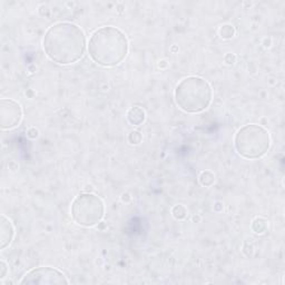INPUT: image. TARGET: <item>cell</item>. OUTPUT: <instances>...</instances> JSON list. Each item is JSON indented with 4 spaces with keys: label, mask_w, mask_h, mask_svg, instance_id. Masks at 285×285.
I'll list each match as a JSON object with an SVG mask.
<instances>
[{
    "label": "cell",
    "mask_w": 285,
    "mask_h": 285,
    "mask_svg": "<svg viewBox=\"0 0 285 285\" xmlns=\"http://www.w3.org/2000/svg\"><path fill=\"white\" fill-rule=\"evenodd\" d=\"M43 47L47 57L53 63L70 65L84 55L86 36L75 23L58 22L46 32Z\"/></svg>",
    "instance_id": "obj_1"
},
{
    "label": "cell",
    "mask_w": 285,
    "mask_h": 285,
    "mask_svg": "<svg viewBox=\"0 0 285 285\" xmlns=\"http://www.w3.org/2000/svg\"><path fill=\"white\" fill-rule=\"evenodd\" d=\"M88 53L99 66L115 67L125 61L128 53L126 35L116 27L99 28L89 38Z\"/></svg>",
    "instance_id": "obj_2"
},
{
    "label": "cell",
    "mask_w": 285,
    "mask_h": 285,
    "mask_svg": "<svg viewBox=\"0 0 285 285\" xmlns=\"http://www.w3.org/2000/svg\"><path fill=\"white\" fill-rule=\"evenodd\" d=\"M174 97L182 110L196 114L204 111L211 105L213 92L209 81L197 76H189L178 82Z\"/></svg>",
    "instance_id": "obj_3"
},
{
    "label": "cell",
    "mask_w": 285,
    "mask_h": 285,
    "mask_svg": "<svg viewBox=\"0 0 285 285\" xmlns=\"http://www.w3.org/2000/svg\"><path fill=\"white\" fill-rule=\"evenodd\" d=\"M271 137L267 130L256 124L241 127L234 137V147L239 155L246 159H258L269 152Z\"/></svg>",
    "instance_id": "obj_4"
},
{
    "label": "cell",
    "mask_w": 285,
    "mask_h": 285,
    "mask_svg": "<svg viewBox=\"0 0 285 285\" xmlns=\"http://www.w3.org/2000/svg\"><path fill=\"white\" fill-rule=\"evenodd\" d=\"M104 214L105 205L103 200L92 193L78 195L71 204V217L80 226H95L102 221Z\"/></svg>",
    "instance_id": "obj_5"
},
{
    "label": "cell",
    "mask_w": 285,
    "mask_h": 285,
    "mask_svg": "<svg viewBox=\"0 0 285 285\" xmlns=\"http://www.w3.org/2000/svg\"><path fill=\"white\" fill-rule=\"evenodd\" d=\"M20 284H41V285H63L68 284L67 277L63 272L50 266H41L33 269L22 276Z\"/></svg>",
    "instance_id": "obj_6"
},
{
    "label": "cell",
    "mask_w": 285,
    "mask_h": 285,
    "mask_svg": "<svg viewBox=\"0 0 285 285\" xmlns=\"http://www.w3.org/2000/svg\"><path fill=\"white\" fill-rule=\"evenodd\" d=\"M0 118H2V128L4 130L17 127L22 120L20 104L13 99L3 98L0 102Z\"/></svg>",
    "instance_id": "obj_7"
},
{
    "label": "cell",
    "mask_w": 285,
    "mask_h": 285,
    "mask_svg": "<svg viewBox=\"0 0 285 285\" xmlns=\"http://www.w3.org/2000/svg\"><path fill=\"white\" fill-rule=\"evenodd\" d=\"M15 236V230L13 223L10 219L2 215V222H0V248L5 249L11 244Z\"/></svg>",
    "instance_id": "obj_8"
},
{
    "label": "cell",
    "mask_w": 285,
    "mask_h": 285,
    "mask_svg": "<svg viewBox=\"0 0 285 285\" xmlns=\"http://www.w3.org/2000/svg\"><path fill=\"white\" fill-rule=\"evenodd\" d=\"M145 111L140 107H132L127 112V120L128 122L134 125V126H138V125L142 124L145 122Z\"/></svg>",
    "instance_id": "obj_9"
},
{
    "label": "cell",
    "mask_w": 285,
    "mask_h": 285,
    "mask_svg": "<svg viewBox=\"0 0 285 285\" xmlns=\"http://www.w3.org/2000/svg\"><path fill=\"white\" fill-rule=\"evenodd\" d=\"M267 227H269V224H267V221L264 218H255L252 223V230L256 234L265 233Z\"/></svg>",
    "instance_id": "obj_10"
},
{
    "label": "cell",
    "mask_w": 285,
    "mask_h": 285,
    "mask_svg": "<svg viewBox=\"0 0 285 285\" xmlns=\"http://www.w3.org/2000/svg\"><path fill=\"white\" fill-rule=\"evenodd\" d=\"M215 181V175H214L211 170H205L200 175V183L203 186H212Z\"/></svg>",
    "instance_id": "obj_11"
},
{
    "label": "cell",
    "mask_w": 285,
    "mask_h": 285,
    "mask_svg": "<svg viewBox=\"0 0 285 285\" xmlns=\"http://www.w3.org/2000/svg\"><path fill=\"white\" fill-rule=\"evenodd\" d=\"M172 213H173V216L176 219H183L187 215V210L183 205H176L173 207Z\"/></svg>",
    "instance_id": "obj_12"
},
{
    "label": "cell",
    "mask_w": 285,
    "mask_h": 285,
    "mask_svg": "<svg viewBox=\"0 0 285 285\" xmlns=\"http://www.w3.org/2000/svg\"><path fill=\"white\" fill-rule=\"evenodd\" d=\"M219 34H221L222 36V38H225V39H229V38H232L234 36L235 34V29L233 26H231V25H224L222 28H221V31H219Z\"/></svg>",
    "instance_id": "obj_13"
},
{
    "label": "cell",
    "mask_w": 285,
    "mask_h": 285,
    "mask_svg": "<svg viewBox=\"0 0 285 285\" xmlns=\"http://www.w3.org/2000/svg\"><path fill=\"white\" fill-rule=\"evenodd\" d=\"M130 144H135L137 145L141 141V135L139 134V132H132L129 134V137H128Z\"/></svg>",
    "instance_id": "obj_14"
},
{
    "label": "cell",
    "mask_w": 285,
    "mask_h": 285,
    "mask_svg": "<svg viewBox=\"0 0 285 285\" xmlns=\"http://www.w3.org/2000/svg\"><path fill=\"white\" fill-rule=\"evenodd\" d=\"M7 272H8L7 263H6L3 260L2 262H0V278H2V280L6 277V275H7Z\"/></svg>",
    "instance_id": "obj_15"
},
{
    "label": "cell",
    "mask_w": 285,
    "mask_h": 285,
    "mask_svg": "<svg viewBox=\"0 0 285 285\" xmlns=\"http://www.w3.org/2000/svg\"><path fill=\"white\" fill-rule=\"evenodd\" d=\"M27 135H28V137H31V138H36V137H38V130L36 129V128H31V129H28Z\"/></svg>",
    "instance_id": "obj_16"
}]
</instances>
